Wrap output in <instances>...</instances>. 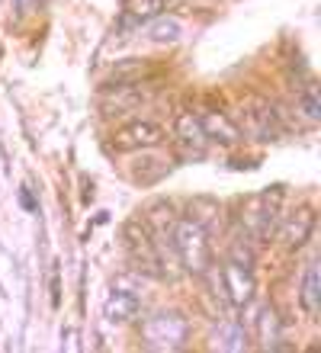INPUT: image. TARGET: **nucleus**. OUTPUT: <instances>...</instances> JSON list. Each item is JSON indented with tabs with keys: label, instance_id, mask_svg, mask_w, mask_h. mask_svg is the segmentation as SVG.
I'll list each match as a JSON object with an SVG mask.
<instances>
[{
	"label": "nucleus",
	"instance_id": "obj_1",
	"mask_svg": "<svg viewBox=\"0 0 321 353\" xmlns=\"http://www.w3.org/2000/svg\"><path fill=\"white\" fill-rule=\"evenodd\" d=\"M171 244L177 251V261L184 263V270L190 273H206L212 263V244H209V232L200 219H180L174 225Z\"/></svg>",
	"mask_w": 321,
	"mask_h": 353
},
{
	"label": "nucleus",
	"instance_id": "obj_2",
	"mask_svg": "<svg viewBox=\"0 0 321 353\" xmlns=\"http://www.w3.org/2000/svg\"><path fill=\"white\" fill-rule=\"evenodd\" d=\"M254 263H251V254L244 251L241 254V248H235V254H231L228 261L222 263V289H225V296H228V302L235 308H244L254 299Z\"/></svg>",
	"mask_w": 321,
	"mask_h": 353
},
{
	"label": "nucleus",
	"instance_id": "obj_3",
	"mask_svg": "<svg viewBox=\"0 0 321 353\" xmlns=\"http://www.w3.org/2000/svg\"><path fill=\"white\" fill-rule=\"evenodd\" d=\"M142 337H145L148 347L155 350H180L190 337V325H186L184 315L177 312H157V315H148L145 325H142Z\"/></svg>",
	"mask_w": 321,
	"mask_h": 353
},
{
	"label": "nucleus",
	"instance_id": "obj_4",
	"mask_svg": "<svg viewBox=\"0 0 321 353\" xmlns=\"http://www.w3.org/2000/svg\"><path fill=\"white\" fill-rule=\"evenodd\" d=\"M142 312V292H138V279L135 276H116L113 279V292L106 302V318L110 321H135Z\"/></svg>",
	"mask_w": 321,
	"mask_h": 353
},
{
	"label": "nucleus",
	"instance_id": "obj_5",
	"mask_svg": "<svg viewBox=\"0 0 321 353\" xmlns=\"http://www.w3.org/2000/svg\"><path fill=\"white\" fill-rule=\"evenodd\" d=\"M164 141V129L157 122H148V119H135L116 129L113 135V148L116 151H142V148H155Z\"/></svg>",
	"mask_w": 321,
	"mask_h": 353
},
{
	"label": "nucleus",
	"instance_id": "obj_6",
	"mask_svg": "<svg viewBox=\"0 0 321 353\" xmlns=\"http://www.w3.org/2000/svg\"><path fill=\"white\" fill-rule=\"evenodd\" d=\"M244 129L260 141H270L280 135L276 110L264 100V97H248V100H244Z\"/></svg>",
	"mask_w": 321,
	"mask_h": 353
},
{
	"label": "nucleus",
	"instance_id": "obj_7",
	"mask_svg": "<svg viewBox=\"0 0 321 353\" xmlns=\"http://www.w3.org/2000/svg\"><path fill=\"white\" fill-rule=\"evenodd\" d=\"M145 100L148 93L142 87V81H135V84H110V90L103 93L100 100V110L103 116H126V112L138 110Z\"/></svg>",
	"mask_w": 321,
	"mask_h": 353
},
{
	"label": "nucleus",
	"instance_id": "obj_8",
	"mask_svg": "<svg viewBox=\"0 0 321 353\" xmlns=\"http://www.w3.org/2000/svg\"><path fill=\"white\" fill-rule=\"evenodd\" d=\"M315 232V212L312 209H299L295 215L286 219V225L280 228V244L286 251H299Z\"/></svg>",
	"mask_w": 321,
	"mask_h": 353
},
{
	"label": "nucleus",
	"instance_id": "obj_9",
	"mask_svg": "<svg viewBox=\"0 0 321 353\" xmlns=\"http://www.w3.org/2000/svg\"><path fill=\"white\" fill-rule=\"evenodd\" d=\"M174 135H177V141H180L184 148H193L196 154H202L206 141H209V135H206V129H202L200 116H193V112H180V116H177Z\"/></svg>",
	"mask_w": 321,
	"mask_h": 353
},
{
	"label": "nucleus",
	"instance_id": "obj_10",
	"mask_svg": "<svg viewBox=\"0 0 321 353\" xmlns=\"http://www.w3.org/2000/svg\"><path fill=\"white\" fill-rule=\"evenodd\" d=\"M273 219H276V205H266V196H260L244 212V228H248L251 238H270Z\"/></svg>",
	"mask_w": 321,
	"mask_h": 353
},
{
	"label": "nucleus",
	"instance_id": "obj_11",
	"mask_svg": "<svg viewBox=\"0 0 321 353\" xmlns=\"http://www.w3.org/2000/svg\"><path fill=\"white\" fill-rule=\"evenodd\" d=\"M299 299H302L305 315H318V308H321V273H318V261H312L309 267H305L302 292H299Z\"/></svg>",
	"mask_w": 321,
	"mask_h": 353
},
{
	"label": "nucleus",
	"instance_id": "obj_12",
	"mask_svg": "<svg viewBox=\"0 0 321 353\" xmlns=\"http://www.w3.org/2000/svg\"><path fill=\"white\" fill-rule=\"evenodd\" d=\"M200 122H202V129H206V135H209V139H219L222 145H235V141L241 139V132L235 129V125H231L228 119H225V116H222V112H202L200 116Z\"/></svg>",
	"mask_w": 321,
	"mask_h": 353
},
{
	"label": "nucleus",
	"instance_id": "obj_13",
	"mask_svg": "<svg viewBox=\"0 0 321 353\" xmlns=\"http://www.w3.org/2000/svg\"><path fill=\"white\" fill-rule=\"evenodd\" d=\"M257 341H260V347H280V341H283V321L273 308H264L257 315Z\"/></svg>",
	"mask_w": 321,
	"mask_h": 353
},
{
	"label": "nucleus",
	"instance_id": "obj_14",
	"mask_svg": "<svg viewBox=\"0 0 321 353\" xmlns=\"http://www.w3.org/2000/svg\"><path fill=\"white\" fill-rule=\"evenodd\" d=\"M161 13V0H128L126 19L128 23H145V19Z\"/></svg>",
	"mask_w": 321,
	"mask_h": 353
},
{
	"label": "nucleus",
	"instance_id": "obj_15",
	"mask_svg": "<svg viewBox=\"0 0 321 353\" xmlns=\"http://www.w3.org/2000/svg\"><path fill=\"white\" fill-rule=\"evenodd\" d=\"M180 23L177 19H155L151 26H148V36H151V42H177L180 39Z\"/></svg>",
	"mask_w": 321,
	"mask_h": 353
},
{
	"label": "nucleus",
	"instance_id": "obj_16",
	"mask_svg": "<svg viewBox=\"0 0 321 353\" xmlns=\"http://www.w3.org/2000/svg\"><path fill=\"white\" fill-rule=\"evenodd\" d=\"M145 74V61H122V65L113 68V81L116 84H135Z\"/></svg>",
	"mask_w": 321,
	"mask_h": 353
},
{
	"label": "nucleus",
	"instance_id": "obj_17",
	"mask_svg": "<svg viewBox=\"0 0 321 353\" xmlns=\"http://www.w3.org/2000/svg\"><path fill=\"white\" fill-rule=\"evenodd\" d=\"M299 106H302V112H305V116H309V119H318V116H321V100H318V87H315V84H309V87H305V90L302 93H299Z\"/></svg>",
	"mask_w": 321,
	"mask_h": 353
},
{
	"label": "nucleus",
	"instance_id": "obj_18",
	"mask_svg": "<svg viewBox=\"0 0 321 353\" xmlns=\"http://www.w3.org/2000/svg\"><path fill=\"white\" fill-rule=\"evenodd\" d=\"M219 347L222 350H241V347H244V331H241L238 325H228L225 334L219 337Z\"/></svg>",
	"mask_w": 321,
	"mask_h": 353
},
{
	"label": "nucleus",
	"instance_id": "obj_19",
	"mask_svg": "<svg viewBox=\"0 0 321 353\" xmlns=\"http://www.w3.org/2000/svg\"><path fill=\"white\" fill-rule=\"evenodd\" d=\"M19 199H23V205H26V209H36V205H32V199H29V193H26V190L19 193Z\"/></svg>",
	"mask_w": 321,
	"mask_h": 353
}]
</instances>
